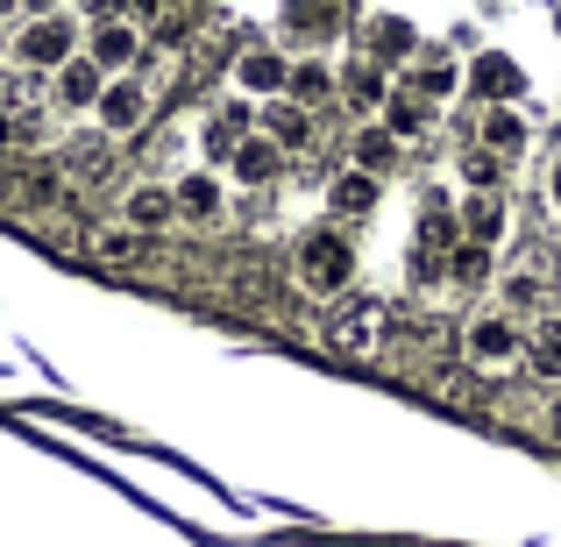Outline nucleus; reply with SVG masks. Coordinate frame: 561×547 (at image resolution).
Listing matches in <instances>:
<instances>
[{"mask_svg": "<svg viewBox=\"0 0 561 547\" xmlns=\"http://www.w3.org/2000/svg\"><path fill=\"white\" fill-rule=\"evenodd\" d=\"M462 363L477 369V377H512V369H526V328H519V314H505V306L469 314L462 320Z\"/></svg>", "mask_w": 561, "mask_h": 547, "instance_id": "obj_1", "label": "nucleus"}, {"mask_svg": "<svg viewBox=\"0 0 561 547\" xmlns=\"http://www.w3.org/2000/svg\"><path fill=\"white\" fill-rule=\"evenodd\" d=\"M328 349L342 363H383V349H391V306L370 299V292L342 299L334 320H328Z\"/></svg>", "mask_w": 561, "mask_h": 547, "instance_id": "obj_2", "label": "nucleus"}, {"mask_svg": "<svg viewBox=\"0 0 561 547\" xmlns=\"http://www.w3.org/2000/svg\"><path fill=\"white\" fill-rule=\"evenodd\" d=\"M8 50H14L22 71H50V79H57V71L85 50V29H79V14H28V22L14 29Z\"/></svg>", "mask_w": 561, "mask_h": 547, "instance_id": "obj_3", "label": "nucleus"}, {"mask_svg": "<svg viewBox=\"0 0 561 547\" xmlns=\"http://www.w3.org/2000/svg\"><path fill=\"white\" fill-rule=\"evenodd\" d=\"M348 277H356V242L342 228H313L299 235V285L320 292V299H342Z\"/></svg>", "mask_w": 561, "mask_h": 547, "instance_id": "obj_4", "label": "nucleus"}, {"mask_svg": "<svg viewBox=\"0 0 561 547\" xmlns=\"http://www.w3.org/2000/svg\"><path fill=\"white\" fill-rule=\"evenodd\" d=\"M85 57H93L107 79H128V65L142 57V29H136V14L100 8L93 22H85Z\"/></svg>", "mask_w": 561, "mask_h": 547, "instance_id": "obj_5", "label": "nucleus"}, {"mask_svg": "<svg viewBox=\"0 0 561 547\" xmlns=\"http://www.w3.org/2000/svg\"><path fill=\"white\" fill-rule=\"evenodd\" d=\"M100 136L107 143H128L142 128V114H150V93H142L136 79H107V93H100Z\"/></svg>", "mask_w": 561, "mask_h": 547, "instance_id": "obj_6", "label": "nucleus"}, {"mask_svg": "<svg viewBox=\"0 0 561 547\" xmlns=\"http://www.w3.org/2000/svg\"><path fill=\"white\" fill-rule=\"evenodd\" d=\"M171 214H179V185H128V200H122V228L157 235V228H171Z\"/></svg>", "mask_w": 561, "mask_h": 547, "instance_id": "obj_7", "label": "nucleus"}, {"mask_svg": "<svg viewBox=\"0 0 561 547\" xmlns=\"http://www.w3.org/2000/svg\"><path fill=\"white\" fill-rule=\"evenodd\" d=\"M50 93H57V107H71V114H85V107H100V93H107V71L93 65V57H71L65 71L50 79Z\"/></svg>", "mask_w": 561, "mask_h": 547, "instance_id": "obj_8", "label": "nucleus"}, {"mask_svg": "<svg viewBox=\"0 0 561 547\" xmlns=\"http://www.w3.org/2000/svg\"><path fill=\"white\" fill-rule=\"evenodd\" d=\"M234 79H242V93L285 100V93H291V57H277V50H242V65H234Z\"/></svg>", "mask_w": 561, "mask_h": 547, "instance_id": "obj_9", "label": "nucleus"}, {"mask_svg": "<svg viewBox=\"0 0 561 547\" xmlns=\"http://www.w3.org/2000/svg\"><path fill=\"white\" fill-rule=\"evenodd\" d=\"M263 136H271L285 157H299L306 143H313V114H306L299 100H271V107H263Z\"/></svg>", "mask_w": 561, "mask_h": 547, "instance_id": "obj_10", "label": "nucleus"}, {"mask_svg": "<svg viewBox=\"0 0 561 547\" xmlns=\"http://www.w3.org/2000/svg\"><path fill=\"white\" fill-rule=\"evenodd\" d=\"M526 369H534L540 384H561V314H540L534 328H526Z\"/></svg>", "mask_w": 561, "mask_h": 547, "instance_id": "obj_11", "label": "nucleus"}, {"mask_svg": "<svg viewBox=\"0 0 561 547\" xmlns=\"http://www.w3.org/2000/svg\"><path fill=\"white\" fill-rule=\"evenodd\" d=\"M328 206H334V220H363L377 206V171H363V164H348L342 179L328 185Z\"/></svg>", "mask_w": 561, "mask_h": 547, "instance_id": "obj_12", "label": "nucleus"}, {"mask_svg": "<svg viewBox=\"0 0 561 547\" xmlns=\"http://www.w3.org/2000/svg\"><path fill=\"white\" fill-rule=\"evenodd\" d=\"M497 292H505V314L548 306V263H540V257H519V263L505 271V285H497Z\"/></svg>", "mask_w": 561, "mask_h": 547, "instance_id": "obj_13", "label": "nucleus"}, {"mask_svg": "<svg viewBox=\"0 0 561 547\" xmlns=\"http://www.w3.org/2000/svg\"><path fill=\"white\" fill-rule=\"evenodd\" d=\"M334 93H342L334 65H320V57H299V65H291V93H285V100H299L306 114H313V107H328Z\"/></svg>", "mask_w": 561, "mask_h": 547, "instance_id": "obj_14", "label": "nucleus"}, {"mask_svg": "<svg viewBox=\"0 0 561 547\" xmlns=\"http://www.w3.org/2000/svg\"><path fill=\"white\" fill-rule=\"evenodd\" d=\"M469 86H477L491 107H505V100L519 93V65H512L505 50H491V57H477V65H469Z\"/></svg>", "mask_w": 561, "mask_h": 547, "instance_id": "obj_15", "label": "nucleus"}, {"mask_svg": "<svg viewBox=\"0 0 561 547\" xmlns=\"http://www.w3.org/2000/svg\"><path fill=\"white\" fill-rule=\"evenodd\" d=\"M228 164H234V179H242V185H271L277 171H285V150H277L271 136H249L242 150L228 157Z\"/></svg>", "mask_w": 561, "mask_h": 547, "instance_id": "obj_16", "label": "nucleus"}, {"mask_svg": "<svg viewBox=\"0 0 561 547\" xmlns=\"http://www.w3.org/2000/svg\"><path fill=\"white\" fill-rule=\"evenodd\" d=\"M426 122H434V100H426V93H391V100H383V128H391L398 143L426 136Z\"/></svg>", "mask_w": 561, "mask_h": 547, "instance_id": "obj_17", "label": "nucleus"}, {"mask_svg": "<svg viewBox=\"0 0 561 547\" xmlns=\"http://www.w3.org/2000/svg\"><path fill=\"white\" fill-rule=\"evenodd\" d=\"M477 150H491V157H519L526 150V122L512 107H491L483 114V128H477Z\"/></svg>", "mask_w": 561, "mask_h": 547, "instance_id": "obj_18", "label": "nucleus"}, {"mask_svg": "<svg viewBox=\"0 0 561 547\" xmlns=\"http://www.w3.org/2000/svg\"><path fill=\"white\" fill-rule=\"evenodd\" d=\"M497 228H505V200H497V192H477V200L462 206V242H497Z\"/></svg>", "mask_w": 561, "mask_h": 547, "instance_id": "obj_19", "label": "nucleus"}, {"mask_svg": "<svg viewBox=\"0 0 561 547\" xmlns=\"http://www.w3.org/2000/svg\"><path fill=\"white\" fill-rule=\"evenodd\" d=\"M342 93H348V107H363V114H383V100H391V86H383V65H377V57H370V65H356V71H348V79H342Z\"/></svg>", "mask_w": 561, "mask_h": 547, "instance_id": "obj_20", "label": "nucleus"}, {"mask_svg": "<svg viewBox=\"0 0 561 547\" xmlns=\"http://www.w3.org/2000/svg\"><path fill=\"white\" fill-rule=\"evenodd\" d=\"M249 143V107H220L214 122H206V150L214 157H234Z\"/></svg>", "mask_w": 561, "mask_h": 547, "instance_id": "obj_21", "label": "nucleus"}, {"mask_svg": "<svg viewBox=\"0 0 561 547\" xmlns=\"http://www.w3.org/2000/svg\"><path fill=\"white\" fill-rule=\"evenodd\" d=\"M370 50H377V65H383V57H412L420 36H412V22H398V14H377V22H370Z\"/></svg>", "mask_w": 561, "mask_h": 547, "instance_id": "obj_22", "label": "nucleus"}, {"mask_svg": "<svg viewBox=\"0 0 561 547\" xmlns=\"http://www.w3.org/2000/svg\"><path fill=\"white\" fill-rule=\"evenodd\" d=\"M448 277L455 285H483V277H491V242H455L448 249Z\"/></svg>", "mask_w": 561, "mask_h": 547, "instance_id": "obj_23", "label": "nucleus"}, {"mask_svg": "<svg viewBox=\"0 0 561 547\" xmlns=\"http://www.w3.org/2000/svg\"><path fill=\"white\" fill-rule=\"evenodd\" d=\"M179 214H192V220H214V214H220V185L206 179V171L179 179Z\"/></svg>", "mask_w": 561, "mask_h": 547, "instance_id": "obj_24", "label": "nucleus"}, {"mask_svg": "<svg viewBox=\"0 0 561 547\" xmlns=\"http://www.w3.org/2000/svg\"><path fill=\"white\" fill-rule=\"evenodd\" d=\"M93 249L107 263H136L142 249H150V235H136V228H114V235H93Z\"/></svg>", "mask_w": 561, "mask_h": 547, "instance_id": "obj_25", "label": "nucleus"}, {"mask_svg": "<svg viewBox=\"0 0 561 547\" xmlns=\"http://www.w3.org/2000/svg\"><path fill=\"white\" fill-rule=\"evenodd\" d=\"M391 143H398L391 128H370V136L356 143V164H363V171H383V164H391Z\"/></svg>", "mask_w": 561, "mask_h": 547, "instance_id": "obj_26", "label": "nucleus"}, {"mask_svg": "<svg viewBox=\"0 0 561 547\" xmlns=\"http://www.w3.org/2000/svg\"><path fill=\"white\" fill-rule=\"evenodd\" d=\"M420 93H426V100H440V93H455V65H448V57H434V65H426V71H420Z\"/></svg>", "mask_w": 561, "mask_h": 547, "instance_id": "obj_27", "label": "nucleus"}, {"mask_svg": "<svg viewBox=\"0 0 561 547\" xmlns=\"http://www.w3.org/2000/svg\"><path fill=\"white\" fill-rule=\"evenodd\" d=\"M548 206L561 214V150H554V164H548Z\"/></svg>", "mask_w": 561, "mask_h": 547, "instance_id": "obj_28", "label": "nucleus"}, {"mask_svg": "<svg viewBox=\"0 0 561 547\" xmlns=\"http://www.w3.org/2000/svg\"><path fill=\"white\" fill-rule=\"evenodd\" d=\"M22 14H57V0H22Z\"/></svg>", "mask_w": 561, "mask_h": 547, "instance_id": "obj_29", "label": "nucleus"}, {"mask_svg": "<svg viewBox=\"0 0 561 547\" xmlns=\"http://www.w3.org/2000/svg\"><path fill=\"white\" fill-rule=\"evenodd\" d=\"M548 434L561 441V398H554V406H548Z\"/></svg>", "mask_w": 561, "mask_h": 547, "instance_id": "obj_30", "label": "nucleus"}, {"mask_svg": "<svg viewBox=\"0 0 561 547\" xmlns=\"http://www.w3.org/2000/svg\"><path fill=\"white\" fill-rule=\"evenodd\" d=\"M0 14H22V0H0Z\"/></svg>", "mask_w": 561, "mask_h": 547, "instance_id": "obj_31", "label": "nucleus"}]
</instances>
